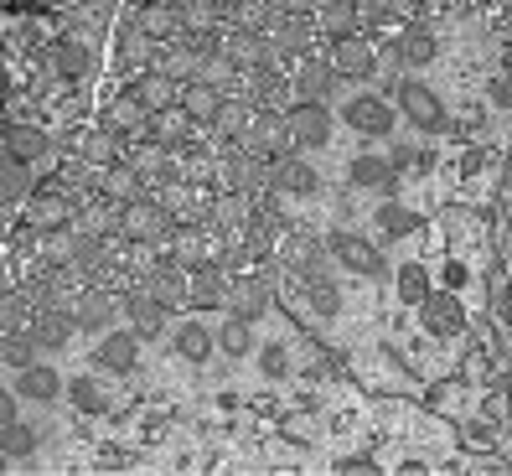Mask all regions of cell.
I'll return each mask as SVG.
<instances>
[{
  "mask_svg": "<svg viewBox=\"0 0 512 476\" xmlns=\"http://www.w3.org/2000/svg\"><path fill=\"white\" fill-rule=\"evenodd\" d=\"M0 451H6V456H32V451H37V435H32V425H21V420L0 425Z\"/></svg>",
  "mask_w": 512,
  "mask_h": 476,
  "instance_id": "484cf974",
  "label": "cell"
},
{
  "mask_svg": "<svg viewBox=\"0 0 512 476\" xmlns=\"http://www.w3.org/2000/svg\"><path fill=\"white\" fill-rule=\"evenodd\" d=\"M218 347H223L228 357H249V347H254V326H249L244 316L223 321V332H218Z\"/></svg>",
  "mask_w": 512,
  "mask_h": 476,
  "instance_id": "7402d4cb",
  "label": "cell"
},
{
  "mask_svg": "<svg viewBox=\"0 0 512 476\" xmlns=\"http://www.w3.org/2000/svg\"><path fill=\"white\" fill-rule=\"evenodd\" d=\"M11 420H16V399L0 389V425H11Z\"/></svg>",
  "mask_w": 512,
  "mask_h": 476,
  "instance_id": "ee69618b",
  "label": "cell"
},
{
  "mask_svg": "<svg viewBox=\"0 0 512 476\" xmlns=\"http://www.w3.org/2000/svg\"><path fill=\"white\" fill-rule=\"evenodd\" d=\"M337 471H378V466H373V456H347V461H337Z\"/></svg>",
  "mask_w": 512,
  "mask_h": 476,
  "instance_id": "b9f144b4",
  "label": "cell"
},
{
  "mask_svg": "<svg viewBox=\"0 0 512 476\" xmlns=\"http://www.w3.org/2000/svg\"><path fill=\"white\" fill-rule=\"evenodd\" d=\"M476 171H481V151H466L461 156V176H476Z\"/></svg>",
  "mask_w": 512,
  "mask_h": 476,
  "instance_id": "f6af8a7d",
  "label": "cell"
},
{
  "mask_svg": "<svg viewBox=\"0 0 512 476\" xmlns=\"http://www.w3.org/2000/svg\"><path fill=\"white\" fill-rule=\"evenodd\" d=\"M73 326H78L73 316H57V311H47V316L37 321V332H32V337H37V347H63V342L73 337Z\"/></svg>",
  "mask_w": 512,
  "mask_h": 476,
  "instance_id": "cb8c5ba5",
  "label": "cell"
},
{
  "mask_svg": "<svg viewBox=\"0 0 512 476\" xmlns=\"http://www.w3.org/2000/svg\"><path fill=\"white\" fill-rule=\"evenodd\" d=\"M399 104H404V114L414 119L419 130H445V109H440V99H435V88H425L419 78L399 83Z\"/></svg>",
  "mask_w": 512,
  "mask_h": 476,
  "instance_id": "3957f363",
  "label": "cell"
},
{
  "mask_svg": "<svg viewBox=\"0 0 512 476\" xmlns=\"http://www.w3.org/2000/svg\"><path fill=\"white\" fill-rule=\"evenodd\" d=\"M6 6H16V11H32V6H42V0H6Z\"/></svg>",
  "mask_w": 512,
  "mask_h": 476,
  "instance_id": "7dc6e473",
  "label": "cell"
},
{
  "mask_svg": "<svg viewBox=\"0 0 512 476\" xmlns=\"http://www.w3.org/2000/svg\"><path fill=\"white\" fill-rule=\"evenodd\" d=\"M461 280H466V264H450V270H445V285H450V290H456Z\"/></svg>",
  "mask_w": 512,
  "mask_h": 476,
  "instance_id": "bcb514c9",
  "label": "cell"
},
{
  "mask_svg": "<svg viewBox=\"0 0 512 476\" xmlns=\"http://www.w3.org/2000/svg\"><path fill=\"white\" fill-rule=\"evenodd\" d=\"M213 332H207V326H197V321H187V326H176V352L187 357V363H207V357H213Z\"/></svg>",
  "mask_w": 512,
  "mask_h": 476,
  "instance_id": "2e32d148",
  "label": "cell"
},
{
  "mask_svg": "<svg viewBox=\"0 0 512 476\" xmlns=\"http://www.w3.org/2000/svg\"><path fill=\"white\" fill-rule=\"evenodd\" d=\"M264 306H269V285L264 280H249L244 290H238V316H244V321H254Z\"/></svg>",
  "mask_w": 512,
  "mask_h": 476,
  "instance_id": "f546056e",
  "label": "cell"
},
{
  "mask_svg": "<svg viewBox=\"0 0 512 476\" xmlns=\"http://www.w3.org/2000/svg\"><path fill=\"white\" fill-rule=\"evenodd\" d=\"M331 254H337V264L352 270V275H378L383 270L378 249L368 244V238H357V233H337V238H331Z\"/></svg>",
  "mask_w": 512,
  "mask_h": 476,
  "instance_id": "5b68a950",
  "label": "cell"
},
{
  "mask_svg": "<svg viewBox=\"0 0 512 476\" xmlns=\"http://www.w3.org/2000/svg\"><path fill=\"white\" fill-rule=\"evenodd\" d=\"M135 357H140V332H109L99 347V363L109 373H135Z\"/></svg>",
  "mask_w": 512,
  "mask_h": 476,
  "instance_id": "30bf717a",
  "label": "cell"
},
{
  "mask_svg": "<svg viewBox=\"0 0 512 476\" xmlns=\"http://www.w3.org/2000/svg\"><path fill=\"white\" fill-rule=\"evenodd\" d=\"M492 104L512 109V78H497V83H492Z\"/></svg>",
  "mask_w": 512,
  "mask_h": 476,
  "instance_id": "60d3db41",
  "label": "cell"
},
{
  "mask_svg": "<svg viewBox=\"0 0 512 476\" xmlns=\"http://www.w3.org/2000/svg\"><path fill=\"white\" fill-rule=\"evenodd\" d=\"M52 57H57V73H63V78H83L88 68H94V57H88V47L78 37H57Z\"/></svg>",
  "mask_w": 512,
  "mask_h": 476,
  "instance_id": "9a60e30c",
  "label": "cell"
},
{
  "mask_svg": "<svg viewBox=\"0 0 512 476\" xmlns=\"http://www.w3.org/2000/svg\"><path fill=\"white\" fill-rule=\"evenodd\" d=\"M285 140H290V145H326V140H331V114H326L316 99L295 104V109L285 114Z\"/></svg>",
  "mask_w": 512,
  "mask_h": 476,
  "instance_id": "7a4b0ae2",
  "label": "cell"
},
{
  "mask_svg": "<svg viewBox=\"0 0 512 476\" xmlns=\"http://www.w3.org/2000/svg\"><path fill=\"white\" fill-rule=\"evenodd\" d=\"M187 301H192L197 311H213V306L223 301V275H218V270H197V280L187 285Z\"/></svg>",
  "mask_w": 512,
  "mask_h": 476,
  "instance_id": "44dd1931",
  "label": "cell"
},
{
  "mask_svg": "<svg viewBox=\"0 0 512 476\" xmlns=\"http://www.w3.org/2000/svg\"><path fill=\"white\" fill-rule=\"evenodd\" d=\"M378 223H383V238H409V233H414L419 223H425V218H419L414 207H404V202L388 197V202L378 207Z\"/></svg>",
  "mask_w": 512,
  "mask_h": 476,
  "instance_id": "ac0fdd59",
  "label": "cell"
},
{
  "mask_svg": "<svg viewBox=\"0 0 512 476\" xmlns=\"http://www.w3.org/2000/svg\"><path fill=\"white\" fill-rule=\"evenodd\" d=\"M135 94H140V104H145L150 114H161V109H171L176 99H182L166 73H140V78H135Z\"/></svg>",
  "mask_w": 512,
  "mask_h": 476,
  "instance_id": "7c38bea8",
  "label": "cell"
},
{
  "mask_svg": "<svg viewBox=\"0 0 512 476\" xmlns=\"http://www.w3.org/2000/svg\"><path fill=\"white\" fill-rule=\"evenodd\" d=\"M430 295V275H425V264H404L399 270V301L404 306H419Z\"/></svg>",
  "mask_w": 512,
  "mask_h": 476,
  "instance_id": "d4e9b609",
  "label": "cell"
},
{
  "mask_svg": "<svg viewBox=\"0 0 512 476\" xmlns=\"http://www.w3.org/2000/svg\"><path fill=\"white\" fill-rule=\"evenodd\" d=\"M0 145H6L11 156H21V161H37L47 151V135L37 125H6V130H0Z\"/></svg>",
  "mask_w": 512,
  "mask_h": 476,
  "instance_id": "4fadbf2b",
  "label": "cell"
},
{
  "mask_svg": "<svg viewBox=\"0 0 512 476\" xmlns=\"http://www.w3.org/2000/svg\"><path fill=\"white\" fill-rule=\"evenodd\" d=\"M0 99H6V52H0Z\"/></svg>",
  "mask_w": 512,
  "mask_h": 476,
  "instance_id": "c3c4849f",
  "label": "cell"
},
{
  "mask_svg": "<svg viewBox=\"0 0 512 476\" xmlns=\"http://www.w3.org/2000/svg\"><path fill=\"white\" fill-rule=\"evenodd\" d=\"M73 321L83 326V332H94V326L109 321V295H83V306L73 311Z\"/></svg>",
  "mask_w": 512,
  "mask_h": 476,
  "instance_id": "f1b7e54d",
  "label": "cell"
},
{
  "mask_svg": "<svg viewBox=\"0 0 512 476\" xmlns=\"http://www.w3.org/2000/svg\"><path fill=\"white\" fill-rule=\"evenodd\" d=\"M254 145L280 151V145H285V114H254Z\"/></svg>",
  "mask_w": 512,
  "mask_h": 476,
  "instance_id": "4316f807",
  "label": "cell"
},
{
  "mask_svg": "<svg viewBox=\"0 0 512 476\" xmlns=\"http://www.w3.org/2000/svg\"><path fill=\"white\" fill-rule=\"evenodd\" d=\"M352 16H357L352 0H326V32L331 37H347L352 32Z\"/></svg>",
  "mask_w": 512,
  "mask_h": 476,
  "instance_id": "4dcf8cb0",
  "label": "cell"
},
{
  "mask_svg": "<svg viewBox=\"0 0 512 476\" xmlns=\"http://www.w3.org/2000/svg\"><path fill=\"white\" fill-rule=\"evenodd\" d=\"M259 373L264 378H285L290 373V352L285 347H259Z\"/></svg>",
  "mask_w": 512,
  "mask_h": 476,
  "instance_id": "d6a6232c",
  "label": "cell"
},
{
  "mask_svg": "<svg viewBox=\"0 0 512 476\" xmlns=\"http://www.w3.org/2000/svg\"><path fill=\"white\" fill-rule=\"evenodd\" d=\"M140 26H145L150 37H171V32H176V16H171L166 6H156V11H145V16H140Z\"/></svg>",
  "mask_w": 512,
  "mask_h": 476,
  "instance_id": "d590c367",
  "label": "cell"
},
{
  "mask_svg": "<svg viewBox=\"0 0 512 476\" xmlns=\"http://www.w3.org/2000/svg\"><path fill=\"white\" fill-rule=\"evenodd\" d=\"M419 321H425L430 337H461L466 332V306L456 290H430L425 301H419Z\"/></svg>",
  "mask_w": 512,
  "mask_h": 476,
  "instance_id": "6da1fadb",
  "label": "cell"
},
{
  "mask_svg": "<svg viewBox=\"0 0 512 476\" xmlns=\"http://www.w3.org/2000/svg\"><path fill=\"white\" fill-rule=\"evenodd\" d=\"M331 78H337V68H306V78H300V99H321Z\"/></svg>",
  "mask_w": 512,
  "mask_h": 476,
  "instance_id": "836d02e7",
  "label": "cell"
},
{
  "mask_svg": "<svg viewBox=\"0 0 512 476\" xmlns=\"http://www.w3.org/2000/svg\"><path fill=\"white\" fill-rule=\"evenodd\" d=\"M63 394H68V404L78 409V414H104V389H99V383L94 378H88V373H78V378H68L63 383Z\"/></svg>",
  "mask_w": 512,
  "mask_h": 476,
  "instance_id": "e0dca14e",
  "label": "cell"
},
{
  "mask_svg": "<svg viewBox=\"0 0 512 476\" xmlns=\"http://www.w3.org/2000/svg\"><path fill=\"white\" fill-rule=\"evenodd\" d=\"M399 52H404V63H430V57H435V37L425 32V26H409Z\"/></svg>",
  "mask_w": 512,
  "mask_h": 476,
  "instance_id": "83f0119b",
  "label": "cell"
},
{
  "mask_svg": "<svg viewBox=\"0 0 512 476\" xmlns=\"http://www.w3.org/2000/svg\"><path fill=\"white\" fill-rule=\"evenodd\" d=\"M331 68H337V78H368L373 73V47L363 37H337V47H331Z\"/></svg>",
  "mask_w": 512,
  "mask_h": 476,
  "instance_id": "52a82bcc",
  "label": "cell"
},
{
  "mask_svg": "<svg viewBox=\"0 0 512 476\" xmlns=\"http://www.w3.org/2000/svg\"><path fill=\"white\" fill-rule=\"evenodd\" d=\"M311 301H316V311H321V316H337V311H342L337 290H331V285H326L321 275H311Z\"/></svg>",
  "mask_w": 512,
  "mask_h": 476,
  "instance_id": "e575fe53",
  "label": "cell"
},
{
  "mask_svg": "<svg viewBox=\"0 0 512 476\" xmlns=\"http://www.w3.org/2000/svg\"><path fill=\"white\" fill-rule=\"evenodd\" d=\"M347 176H352V187H368V192H383V197L399 187V166L383 161V156H357L347 166Z\"/></svg>",
  "mask_w": 512,
  "mask_h": 476,
  "instance_id": "8992f818",
  "label": "cell"
},
{
  "mask_svg": "<svg viewBox=\"0 0 512 476\" xmlns=\"http://www.w3.org/2000/svg\"><path fill=\"white\" fill-rule=\"evenodd\" d=\"M6 357H11L16 368H26V363H32V357H37V337H16V342L6 347Z\"/></svg>",
  "mask_w": 512,
  "mask_h": 476,
  "instance_id": "f35d334b",
  "label": "cell"
},
{
  "mask_svg": "<svg viewBox=\"0 0 512 476\" xmlns=\"http://www.w3.org/2000/svg\"><path fill=\"white\" fill-rule=\"evenodd\" d=\"M21 197H32V161H21V156H0V207H11Z\"/></svg>",
  "mask_w": 512,
  "mask_h": 476,
  "instance_id": "9c48e42d",
  "label": "cell"
},
{
  "mask_svg": "<svg viewBox=\"0 0 512 476\" xmlns=\"http://www.w3.org/2000/svg\"><path fill=\"white\" fill-rule=\"evenodd\" d=\"M342 119L352 130H363V135H373V140H388V130H394V109H388L383 99H373V94H363V99H352L347 109H342Z\"/></svg>",
  "mask_w": 512,
  "mask_h": 476,
  "instance_id": "277c9868",
  "label": "cell"
},
{
  "mask_svg": "<svg viewBox=\"0 0 512 476\" xmlns=\"http://www.w3.org/2000/svg\"><path fill=\"white\" fill-rule=\"evenodd\" d=\"M63 218H68V202H63V197H37V207H32V223L52 228V223H63Z\"/></svg>",
  "mask_w": 512,
  "mask_h": 476,
  "instance_id": "1f68e13d",
  "label": "cell"
},
{
  "mask_svg": "<svg viewBox=\"0 0 512 476\" xmlns=\"http://www.w3.org/2000/svg\"><path fill=\"white\" fill-rule=\"evenodd\" d=\"M150 295H156V301L171 311L176 301H187V280L176 275V270H166V264H156V270H150Z\"/></svg>",
  "mask_w": 512,
  "mask_h": 476,
  "instance_id": "ffe728a7",
  "label": "cell"
},
{
  "mask_svg": "<svg viewBox=\"0 0 512 476\" xmlns=\"http://www.w3.org/2000/svg\"><path fill=\"white\" fill-rule=\"evenodd\" d=\"M16 394L21 399H37V404H52L57 394H63V378H57L52 368H42V363H26L21 378H16Z\"/></svg>",
  "mask_w": 512,
  "mask_h": 476,
  "instance_id": "8fae6325",
  "label": "cell"
},
{
  "mask_svg": "<svg viewBox=\"0 0 512 476\" xmlns=\"http://www.w3.org/2000/svg\"><path fill=\"white\" fill-rule=\"evenodd\" d=\"M130 316H135V332L150 342L166 332V306L156 301V295H140V301H130Z\"/></svg>",
  "mask_w": 512,
  "mask_h": 476,
  "instance_id": "d6986e66",
  "label": "cell"
},
{
  "mask_svg": "<svg viewBox=\"0 0 512 476\" xmlns=\"http://www.w3.org/2000/svg\"><path fill=\"white\" fill-rule=\"evenodd\" d=\"M6 461H11V456H6V451H0V471H6Z\"/></svg>",
  "mask_w": 512,
  "mask_h": 476,
  "instance_id": "681fc988",
  "label": "cell"
},
{
  "mask_svg": "<svg viewBox=\"0 0 512 476\" xmlns=\"http://www.w3.org/2000/svg\"><path fill=\"white\" fill-rule=\"evenodd\" d=\"M218 125L223 130H244L249 125V109L244 104H218Z\"/></svg>",
  "mask_w": 512,
  "mask_h": 476,
  "instance_id": "74e56055",
  "label": "cell"
},
{
  "mask_svg": "<svg viewBox=\"0 0 512 476\" xmlns=\"http://www.w3.org/2000/svg\"><path fill=\"white\" fill-rule=\"evenodd\" d=\"M145 114H150V109L140 104V94H125V99L109 104V125H114V130H140Z\"/></svg>",
  "mask_w": 512,
  "mask_h": 476,
  "instance_id": "603a6c76",
  "label": "cell"
},
{
  "mask_svg": "<svg viewBox=\"0 0 512 476\" xmlns=\"http://www.w3.org/2000/svg\"><path fill=\"white\" fill-rule=\"evenodd\" d=\"M161 228V218H156V207H130V233H140V238H150Z\"/></svg>",
  "mask_w": 512,
  "mask_h": 476,
  "instance_id": "8d00e7d4",
  "label": "cell"
},
{
  "mask_svg": "<svg viewBox=\"0 0 512 476\" xmlns=\"http://www.w3.org/2000/svg\"><path fill=\"white\" fill-rule=\"evenodd\" d=\"M388 161H394L399 171H404V166H430V151H414V145H394V156H388Z\"/></svg>",
  "mask_w": 512,
  "mask_h": 476,
  "instance_id": "ab89813d",
  "label": "cell"
},
{
  "mask_svg": "<svg viewBox=\"0 0 512 476\" xmlns=\"http://www.w3.org/2000/svg\"><path fill=\"white\" fill-rule=\"evenodd\" d=\"M21 321V301H0V326H16Z\"/></svg>",
  "mask_w": 512,
  "mask_h": 476,
  "instance_id": "7bdbcfd3",
  "label": "cell"
},
{
  "mask_svg": "<svg viewBox=\"0 0 512 476\" xmlns=\"http://www.w3.org/2000/svg\"><path fill=\"white\" fill-rule=\"evenodd\" d=\"M218 88H207V83H187L182 88V109H187V119H197V125H213L218 119Z\"/></svg>",
  "mask_w": 512,
  "mask_h": 476,
  "instance_id": "5bb4252c",
  "label": "cell"
},
{
  "mask_svg": "<svg viewBox=\"0 0 512 476\" xmlns=\"http://www.w3.org/2000/svg\"><path fill=\"white\" fill-rule=\"evenodd\" d=\"M275 187H280V192H290V197H316V192H321V176H316V166H311V161L285 156V161L275 166Z\"/></svg>",
  "mask_w": 512,
  "mask_h": 476,
  "instance_id": "ba28073f",
  "label": "cell"
}]
</instances>
